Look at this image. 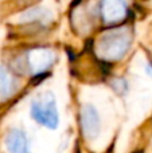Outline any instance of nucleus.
Returning a JSON list of instances; mask_svg holds the SVG:
<instances>
[{
    "instance_id": "nucleus-1",
    "label": "nucleus",
    "mask_w": 152,
    "mask_h": 153,
    "mask_svg": "<svg viewBox=\"0 0 152 153\" xmlns=\"http://www.w3.org/2000/svg\"><path fill=\"white\" fill-rule=\"evenodd\" d=\"M131 46L128 30H115L101 36L97 43V55L107 62L120 61Z\"/></svg>"
},
{
    "instance_id": "nucleus-2",
    "label": "nucleus",
    "mask_w": 152,
    "mask_h": 153,
    "mask_svg": "<svg viewBox=\"0 0 152 153\" xmlns=\"http://www.w3.org/2000/svg\"><path fill=\"white\" fill-rule=\"evenodd\" d=\"M31 117L48 129H57L59 124V114L57 110L55 98L51 93H47L42 100H35L30 106Z\"/></svg>"
},
{
    "instance_id": "nucleus-3",
    "label": "nucleus",
    "mask_w": 152,
    "mask_h": 153,
    "mask_svg": "<svg viewBox=\"0 0 152 153\" xmlns=\"http://www.w3.org/2000/svg\"><path fill=\"white\" fill-rule=\"evenodd\" d=\"M100 11L107 24L120 23L128 15V7L125 0H101Z\"/></svg>"
},
{
    "instance_id": "nucleus-4",
    "label": "nucleus",
    "mask_w": 152,
    "mask_h": 153,
    "mask_svg": "<svg viewBox=\"0 0 152 153\" xmlns=\"http://www.w3.org/2000/svg\"><path fill=\"white\" fill-rule=\"evenodd\" d=\"M81 129L88 140H93L100 134L101 130V120L96 108L90 103L83 105L81 110Z\"/></svg>"
},
{
    "instance_id": "nucleus-5",
    "label": "nucleus",
    "mask_w": 152,
    "mask_h": 153,
    "mask_svg": "<svg viewBox=\"0 0 152 153\" xmlns=\"http://www.w3.org/2000/svg\"><path fill=\"white\" fill-rule=\"evenodd\" d=\"M55 54L48 48H35L31 50L27 55V65L32 74L38 75L45 73L54 63Z\"/></svg>"
},
{
    "instance_id": "nucleus-6",
    "label": "nucleus",
    "mask_w": 152,
    "mask_h": 153,
    "mask_svg": "<svg viewBox=\"0 0 152 153\" xmlns=\"http://www.w3.org/2000/svg\"><path fill=\"white\" fill-rule=\"evenodd\" d=\"M5 146L10 153H30L28 140L23 130L12 129L5 137Z\"/></svg>"
},
{
    "instance_id": "nucleus-7",
    "label": "nucleus",
    "mask_w": 152,
    "mask_h": 153,
    "mask_svg": "<svg viewBox=\"0 0 152 153\" xmlns=\"http://www.w3.org/2000/svg\"><path fill=\"white\" fill-rule=\"evenodd\" d=\"M53 18V13L43 7H34L30 10L24 11L23 13H20L19 19L22 23H48Z\"/></svg>"
},
{
    "instance_id": "nucleus-8",
    "label": "nucleus",
    "mask_w": 152,
    "mask_h": 153,
    "mask_svg": "<svg viewBox=\"0 0 152 153\" xmlns=\"http://www.w3.org/2000/svg\"><path fill=\"white\" fill-rule=\"evenodd\" d=\"M16 82L5 67L0 66V100H7L15 93Z\"/></svg>"
}]
</instances>
